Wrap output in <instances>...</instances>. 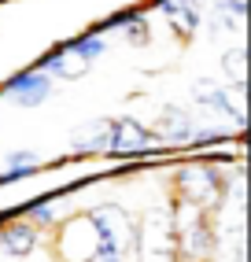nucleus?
<instances>
[{"instance_id":"20e7f679","label":"nucleus","mask_w":251,"mask_h":262,"mask_svg":"<svg viewBox=\"0 0 251 262\" xmlns=\"http://www.w3.org/2000/svg\"><path fill=\"white\" fill-rule=\"evenodd\" d=\"M152 129H144L137 118L122 115L111 122V129H107V151L111 155H137V151H148L152 148Z\"/></svg>"},{"instance_id":"4468645a","label":"nucleus","mask_w":251,"mask_h":262,"mask_svg":"<svg viewBox=\"0 0 251 262\" xmlns=\"http://www.w3.org/2000/svg\"><path fill=\"white\" fill-rule=\"evenodd\" d=\"M30 166H15V170H8V173H0V185H11V181H23V178H30Z\"/></svg>"},{"instance_id":"dca6fc26","label":"nucleus","mask_w":251,"mask_h":262,"mask_svg":"<svg viewBox=\"0 0 251 262\" xmlns=\"http://www.w3.org/2000/svg\"><path fill=\"white\" fill-rule=\"evenodd\" d=\"M33 218H37V222H52V218H56V211H52V207H33Z\"/></svg>"},{"instance_id":"423d86ee","label":"nucleus","mask_w":251,"mask_h":262,"mask_svg":"<svg viewBox=\"0 0 251 262\" xmlns=\"http://www.w3.org/2000/svg\"><path fill=\"white\" fill-rule=\"evenodd\" d=\"M218 170H211V166H189V170H181V188L189 192V203H211L214 196H218Z\"/></svg>"},{"instance_id":"0eeeda50","label":"nucleus","mask_w":251,"mask_h":262,"mask_svg":"<svg viewBox=\"0 0 251 262\" xmlns=\"http://www.w3.org/2000/svg\"><path fill=\"white\" fill-rule=\"evenodd\" d=\"M159 129H163L166 141H189V137L196 133V122L181 107H163V115H159Z\"/></svg>"},{"instance_id":"39448f33","label":"nucleus","mask_w":251,"mask_h":262,"mask_svg":"<svg viewBox=\"0 0 251 262\" xmlns=\"http://www.w3.org/2000/svg\"><path fill=\"white\" fill-rule=\"evenodd\" d=\"M52 93V78L45 71H26V74H15L8 85H4V96L19 100L23 107H37V103Z\"/></svg>"},{"instance_id":"9b49d317","label":"nucleus","mask_w":251,"mask_h":262,"mask_svg":"<svg viewBox=\"0 0 251 262\" xmlns=\"http://www.w3.org/2000/svg\"><path fill=\"white\" fill-rule=\"evenodd\" d=\"M67 52H70V56H78L81 63H89V59H96L103 52V37H100V33H93V37H78V41L67 45Z\"/></svg>"},{"instance_id":"f03ea898","label":"nucleus","mask_w":251,"mask_h":262,"mask_svg":"<svg viewBox=\"0 0 251 262\" xmlns=\"http://www.w3.org/2000/svg\"><path fill=\"white\" fill-rule=\"evenodd\" d=\"M174 218L166 207H148L140 218V229H133L137 262H174Z\"/></svg>"},{"instance_id":"2eb2a0df","label":"nucleus","mask_w":251,"mask_h":262,"mask_svg":"<svg viewBox=\"0 0 251 262\" xmlns=\"http://www.w3.org/2000/svg\"><path fill=\"white\" fill-rule=\"evenodd\" d=\"M8 163H11V166H30V163H33V151H11Z\"/></svg>"},{"instance_id":"f257e3e1","label":"nucleus","mask_w":251,"mask_h":262,"mask_svg":"<svg viewBox=\"0 0 251 262\" xmlns=\"http://www.w3.org/2000/svg\"><path fill=\"white\" fill-rule=\"evenodd\" d=\"M89 225L96 233V262H122L133 251V222L122 207H96L89 214Z\"/></svg>"},{"instance_id":"f8f14e48","label":"nucleus","mask_w":251,"mask_h":262,"mask_svg":"<svg viewBox=\"0 0 251 262\" xmlns=\"http://www.w3.org/2000/svg\"><path fill=\"white\" fill-rule=\"evenodd\" d=\"M244 48H233V56H229V67H233V89L244 93Z\"/></svg>"},{"instance_id":"6e6552de","label":"nucleus","mask_w":251,"mask_h":262,"mask_svg":"<svg viewBox=\"0 0 251 262\" xmlns=\"http://www.w3.org/2000/svg\"><path fill=\"white\" fill-rule=\"evenodd\" d=\"M33 244H37V233H33L30 225H8V229H0V248H4L11 258L30 255Z\"/></svg>"},{"instance_id":"1a4fd4ad","label":"nucleus","mask_w":251,"mask_h":262,"mask_svg":"<svg viewBox=\"0 0 251 262\" xmlns=\"http://www.w3.org/2000/svg\"><path fill=\"white\" fill-rule=\"evenodd\" d=\"M107 129H111V122H107V118H96L93 126H85V129L74 133V148H78V151H96V148L107 151Z\"/></svg>"},{"instance_id":"ddd939ff","label":"nucleus","mask_w":251,"mask_h":262,"mask_svg":"<svg viewBox=\"0 0 251 262\" xmlns=\"http://www.w3.org/2000/svg\"><path fill=\"white\" fill-rule=\"evenodd\" d=\"M140 11H118V15H111V19H107V30H126L133 19H137Z\"/></svg>"},{"instance_id":"9d476101","label":"nucleus","mask_w":251,"mask_h":262,"mask_svg":"<svg viewBox=\"0 0 251 262\" xmlns=\"http://www.w3.org/2000/svg\"><path fill=\"white\" fill-rule=\"evenodd\" d=\"M192 93H196V100H200V103H211V107H218L222 115H233L237 122H244V115H240V111L229 103L225 89H207V85H200V89H192Z\"/></svg>"},{"instance_id":"7ed1b4c3","label":"nucleus","mask_w":251,"mask_h":262,"mask_svg":"<svg viewBox=\"0 0 251 262\" xmlns=\"http://www.w3.org/2000/svg\"><path fill=\"white\" fill-rule=\"evenodd\" d=\"M170 218H174V240H181L185 258H207L211 255V229H207L203 207L181 200L177 211H170Z\"/></svg>"}]
</instances>
